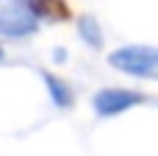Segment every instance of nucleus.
I'll list each match as a JSON object with an SVG mask.
<instances>
[{
	"label": "nucleus",
	"instance_id": "1",
	"mask_svg": "<svg viewBox=\"0 0 158 156\" xmlns=\"http://www.w3.org/2000/svg\"><path fill=\"white\" fill-rule=\"evenodd\" d=\"M50 14V0H0V36L28 39Z\"/></svg>",
	"mask_w": 158,
	"mask_h": 156
},
{
	"label": "nucleus",
	"instance_id": "2",
	"mask_svg": "<svg viewBox=\"0 0 158 156\" xmlns=\"http://www.w3.org/2000/svg\"><path fill=\"white\" fill-rule=\"evenodd\" d=\"M108 64L125 75L158 81V47L156 45H122L108 53Z\"/></svg>",
	"mask_w": 158,
	"mask_h": 156
},
{
	"label": "nucleus",
	"instance_id": "3",
	"mask_svg": "<svg viewBox=\"0 0 158 156\" xmlns=\"http://www.w3.org/2000/svg\"><path fill=\"white\" fill-rule=\"evenodd\" d=\"M144 103V95L136 92V89H122V87H106V89H97L94 98H92V106H94V114L97 117H117L133 106Z\"/></svg>",
	"mask_w": 158,
	"mask_h": 156
},
{
	"label": "nucleus",
	"instance_id": "4",
	"mask_svg": "<svg viewBox=\"0 0 158 156\" xmlns=\"http://www.w3.org/2000/svg\"><path fill=\"white\" fill-rule=\"evenodd\" d=\"M42 81H44L47 98H50V103H53L56 109L67 112V109L75 106V92H72V87H69L61 75H56V73H42Z\"/></svg>",
	"mask_w": 158,
	"mask_h": 156
},
{
	"label": "nucleus",
	"instance_id": "5",
	"mask_svg": "<svg viewBox=\"0 0 158 156\" xmlns=\"http://www.w3.org/2000/svg\"><path fill=\"white\" fill-rule=\"evenodd\" d=\"M78 36L89 45V47H103V28H100V22L94 20V17H89V14H83L81 20H78Z\"/></svg>",
	"mask_w": 158,
	"mask_h": 156
},
{
	"label": "nucleus",
	"instance_id": "6",
	"mask_svg": "<svg viewBox=\"0 0 158 156\" xmlns=\"http://www.w3.org/2000/svg\"><path fill=\"white\" fill-rule=\"evenodd\" d=\"M3 59H6V50H3V47H0V64H3Z\"/></svg>",
	"mask_w": 158,
	"mask_h": 156
}]
</instances>
